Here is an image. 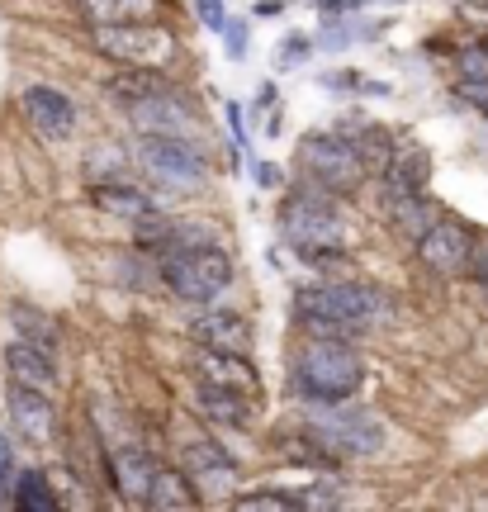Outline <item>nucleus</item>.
<instances>
[{"label": "nucleus", "instance_id": "f8f14e48", "mask_svg": "<svg viewBox=\"0 0 488 512\" xmlns=\"http://www.w3.org/2000/svg\"><path fill=\"white\" fill-rule=\"evenodd\" d=\"M5 413H10V427H15L24 441L34 446H48L57 437V408L48 399V389H29V384H15L5 389Z\"/></svg>", "mask_w": 488, "mask_h": 512}, {"label": "nucleus", "instance_id": "4be33fe9", "mask_svg": "<svg viewBox=\"0 0 488 512\" xmlns=\"http://www.w3.org/2000/svg\"><path fill=\"white\" fill-rule=\"evenodd\" d=\"M10 508L19 512H57L62 498L53 489V475L48 470H19L15 484H10Z\"/></svg>", "mask_w": 488, "mask_h": 512}, {"label": "nucleus", "instance_id": "e433bc0d", "mask_svg": "<svg viewBox=\"0 0 488 512\" xmlns=\"http://www.w3.org/2000/svg\"><path fill=\"white\" fill-rule=\"evenodd\" d=\"M479 275H484V285H488V252L479 256Z\"/></svg>", "mask_w": 488, "mask_h": 512}, {"label": "nucleus", "instance_id": "c756f323", "mask_svg": "<svg viewBox=\"0 0 488 512\" xmlns=\"http://www.w3.org/2000/svg\"><path fill=\"white\" fill-rule=\"evenodd\" d=\"M19 475V456H15V441L0 437V508L10 503V484Z\"/></svg>", "mask_w": 488, "mask_h": 512}, {"label": "nucleus", "instance_id": "f3484780", "mask_svg": "<svg viewBox=\"0 0 488 512\" xmlns=\"http://www.w3.org/2000/svg\"><path fill=\"white\" fill-rule=\"evenodd\" d=\"M380 176H384V190H427V181H432V152L422 143H413V138L394 143L380 166Z\"/></svg>", "mask_w": 488, "mask_h": 512}, {"label": "nucleus", "instance_id": "39448f33", "mask_svg": "<svg viewBox=\"0 0 488 512\" xmlns=\"http://www.w3.org/2000/svg\"><path fill=\"white\" fill-rule=\"evenodd\" d=\"M304 437L323 446L332 456H380L384 451V422L370 408H351V403H313L304 418Z\"/></svg>", "mask_w": 488, "mask_h": 512}, {"label": "nucleus", "instance_id": "6ab92c4d", "mask_svg": "<svg viewBox=\"0 0 488 512\" xmlns=\"http://www.w3.org/2000/svg\"><path fill=\"white\" fill-rule=\"evenodd\" d=\"M147 508L157 512H176V508H199V489L190 470H176V465H157V475H152V489L143 498Z\"/></svg>", "mask_w": 488, "mask_h": 512}, {"label": "nucleus", "instance_id": "f704fd0d", "mask_svg": "<svg viewBox=\"0 0 488 512\" xmlns=\"http://www.w3.org/2000/svg\"><path fill=\"white\" fill-rule=\"evenodd\" d=\"M455 91L465 95V100H474V105L484 110V119H488V76H465V81H460Z\"/></svg>", "mask_w": 488, "mask_h": 512}, {"label": "nucleus", "instance_id": "a878e982", "mask_svg": "<svg viewBox=\"0 0 488 512\" xmlns=\"http://www.w3.org/2000/svg\"><path fill=\"white\" fill-rule=\"evenodd\" d=\"M81 171H86V181H124L128 171V152L119 143H95L91 152H86V162H81Z\"/></svg>", "mask_w": 488, "mask_h": 512}, {"label": "nucleus", "instance_id": "7c9ffc66", "mask_svg": "<svg viewBox=\"0 0 488 512\" xmlns=\"http://www.w3.org/2000/svg\"><path fill=\"white\" fill-rule=\"evenodd\" d=\"M455 62L465 67V76H488V48L484 43H470V48H460Z\"/></svg>", "mask_w": 488, "mask_h": 512}, {"label": "nucleus", "instance_id": "f03ea898", "mask_svg": "<svg viewBox=\"0 0 488 512\" xmlns=\"http://www.w3.org/2000/svg\"><path fill=\"white\" fill-rule=\"evenodd\" d=\"M290 313L304 328V337H361V332L394 318L389 299L370 285H356V280L304 285V290H294Z\"/></svg>", "mask_w": 488, "mask_h": 512}, {"label": "nucleus", "instance_id": "473e14b6", "mask_svg": "<svg viewBox=\"0 0 488 512\" xmlns=\"http://www.w3.org/2000/svg\"><path fill=\"white\" fill-rule=\"evenodd\" d=\"M294 498H299V508H337L342 503L332 484H313V489H304V494H294Z\"/></svg>", "mask_w": 488, "mask_h": 512}, {"label": "nucleus", "instance_id": "b1692460", "mask_svg": "<svg viewBox=\"0 0 488 512\" xmlns=\"http://www.w3.org/2000/svg\"><path fill=\"white\" fill-rule=\"evenodd\" d=\"M171 86V76L166 72H152V67H124V72H114L105 81V95H114L119 105H133V100H143V95H157Z\"/></svg>", "mask_w": 488, "mask_h": 512}, {"label": "nucleus", "instance_id": "9b49d317", "mask_svg": "<svg viewBox=\"0 0 488 512\" xmlns=\"http://www.w3.org/2000/svg\"><path fill=\"white\" fill-rule=\"evenodd\" d=\"M124 114L133 119L138 133H190V128L199 124L195 100H190L185 91H176V86L133 100V105H124Z\"/></svg>", "mask_w": 488, "mask_h": 512}, {"label": "nucleus", "instance_id": "dca6fc26", "mask_svg": "<svg viewBox=\"0 0 488 512\" xmlns=\"http://www.w3.org/2000/svg\"><path fill=\"white\" fill-rule=\"evenodd\" d=\"M5 375L15 384H29V389H57V361L48 347H38V342H24L15 337L10 347H5Z\"/></svg>", "mask_w": 488, "mask_h": 512}, {"label": "nucleus", "instance_id": "393cba45", "mask_svg": "<svg viewBox=\"0 0 488 512\" xmlns=\"http://www.w3.org/2000/svg\"><path fill=\"white\" fill-rule=\"evenodd\" d=\"M185 470H190V479H233L237 475V460L228 456V451H218L214 441H195L190 451H185Z\"/></svg>", "mask_w": 488, "mask_h": 512}, {"label": "nucleus", "instance_id": "4468645a", "mask_svg": "<svg viewBox=\"0 0 488 512\" xmlns=\"http://www.w3.org/2000/svg\"><path fill=\"white\" fill-rule=\"evenodd\" d=\"M105 470H109V479H114V489H119L128 503H143L147 489H152V475H157V460H152L147 446H109Z\"/></svg>", "mask_w": 488, "mask_h": 512}, {"label": "nucleus", "instance_id": "4c0bfd02", "mask_svg": "<svg viewBox=\"0 0 488 512\" xmlns=\"http://www.w3.org/2000/svg\"><path fill=\"white\" fill-rule=\"evenodd\" d=\"M484 48H488V34H484Z\"/></svg>", "mask_w": 488, "mask_h": 512}, {"label": "nucleus", "instance_id": "0eeeda50", "mask_svg": "<svg viewBox=\"0 0 488 512\" xmlns=\"http://www.w3.org/2000/svg\"><path fill=\"white\" fill-rule=\"evenodd\" d=\"M138 166H143L162 190H181V195L204 190L209 176H214L204 147L190 143L185 133H143V143H138Z\"/></svg>", "mask_w": 488, "mask_h": 512}, {"label": "nucleus", "instance_id": "72a5a7b5", "mask_svg": "<svg viewBox=\"0 0 488 512\" xmlns=\"http://www.w3.org/2000/svg\"><path fill=\"white\" fill-rule=\"evenodd\" d=\"M223 43H228V57H247V19H228Z\"/></svg>", "mask_w": 488, "mask_h": 512}, {"label": "nucleus", "instance_id": "423d86ee", "mask_svg": "<svg viewBox=\"0 0 488 512\" xmlns=\"http://www.w3.org/2000/svg\"><path fill=\"white\" fill-rule=\"evenodd\" d=\"M95 48L124 67H152L166 72L181 57V38L166 29L162 19H124V24H91Z\"/></svg>", "mask_w": 488, "mask_h": 512}, {"label": "nucleus", "instance_id": "6e6552de", "mask_svg": "<svg viewBox=\"0 0 488 512\" xmlns=\"http://www.w3.org/2000/svg\"><path fill=\"white\" fill-rule=\"evenodd\" d=\"M299 166H304L308 181L332 190V195H351L370 181V166H365L351 133H308L299 143Z\"/></svg>", "mask_w": 488, "mask_h": 512}, {"label": "nucleus", "instance_id": "f257e3e1", "mask_svg": "<svg viewBox=\"0 0 488 512\" xmlns=\"http://www.w3.org/2000/svg\"><path fill=\"white\" fill-rule=\"evenodd\" d=\"M157 275L171 299L181 304H214L218 294L233 285V252L199 223L176 219L171 223V238L157 247Z\"/></svg>", "mask_w": 488, "mask_h": 512}, {"label": "nucleus", "instance_id": "2eb2a0df", "mask_svg": "<svg viewBox=\"0 0 488 512\" xmlns=\"http://www.w3.org/2000/svg\"><path fill=\"white\" fill-rule=\"evenodd\" d=\"M190 337H195L199 347H214V351H247L256 328L233 309H209L190 323Z\"/></svg>", "mask_w": 488, "mask_h": 512}, {"label": "nucleus", "instance_id": "9d476101", "mask_svg": "<svg viewBox=\"0 0 488 512\" xmlns=\"http://www.w3.org/2000/svg\"><path fill=\"white\" fill-rule=\"evenodd\" d=\"M19 110H24L29 128H34L43 143H67V138L76 133V100L67 91L48 86V81L24 86V95H19Z\"/></svg>", "mask_w": 488, "mask_h": 512}, {"label": "nucleus", "instance_id": "aec40b11", "mask_svg": "<svg viewBox=\"0 0 488 512\" xmlns=\"http://www.w3.org/2000/svg\"><path fill=\"white\" fill-rule=\"evenodd\" d=\"M199 370H204V380H214V384H233V389H252V394L261 389L252 361H247V351L199 347Z\"/></svg>", "mask_w": 488, "mask_h": 512}, {"label": "nucleus", "instance_id": "ddd939ff", "mask_svg": "<svg viewBox=\"0 0 488 512\" xmlns=\"http://www.w3.org/2000/svg\"><path fill=\"white\" fill-rule=\"evenodd\" d=\"M195 403H199V413L214 422V427H223V432H247V427L256 422L252 389H233V384L199 380Z\"/></svg>", "mask_w": 488, "mask_h": 512}, {"label": "nucleus", "instance_id": "2f4dec72", "mask_svg": "<svg viewBox=\"0 0 488 512\" xmlns=\"http://www.w3.org/2000/svg\"><path fill=\"white\" fill-rule=\"evenodd\" d=\"M195 15L204 29H214V34H223V24H228V10H223V0H195Z\"/></svg>", "mask_w": 488, "mask_h": 512}, {"label": "nucleus", "instance_id": "c9c22d12", "mask_svg": "<svg viewBox=\"0 0 488 512\" xmlns=\"http://www.w3.org/2000/svg\"><path fill=\"white\" fill-rule=\"evenodd\" d=\"M280 176H285V171H280L275 162H252V181L261 185V190H275V185H280Z\"/></svg>", "mask_w": 488, "mask_h": 512}, {"label": "nucleus", "instance_id": "c85d7f7f", "mask_svg": "<svg viewBox=\"0 0 488 512\" xmlns=\"http://www.w3.org/2000/svg\"><path fill=\"white\" fill-rule=\"evenodd\" d=\"M308 53H313V38H304V34L280 38V48H275V67H280V72H290V67L308 62Z\"/></svg>", "mask_w": 488, "mask_h": 512}, {"label": "nucleus", "instance_id": "1a4fd4ad", "mask_svg": "<svg viewBox=\"0 0 488 512\" xmlns=\"http://www.w3.org/2000/svg\"><path fill=\"white\" fill-rule=\"evenodd\" d=\"M413 242H417V261L432 275H465L479 261V238L460 219H432Z\"/></svg>", "mask_w": 488, "mask_h": 512}, {"label": "nucleus", "instance_id": "5701e85b", "mask_svg": "<svg viewBox=\"0 0 488 512\" xmlns=\"http://www.w3.org/2000/svg\"><path fill=\"white\" fill-rule=\"evenodd\" d=\"M86 24H124V19H157L162 0H72Z\"/></svg>", "mask_w": 488, "mask_h": 512}, {"label": "nucleus", "instance_id": "bb28decb", "mask_svg": "<svg viewBox=\"0 0 488 512\" xmlns=\"http://www.w3.org/2000/svg\"><path fill=\"white\" fill-rule=\"evenodd\" d=\"M10 323H15V332L24 342H38V347H48V351L57 347V323L48 313L29 309V304H15V309H10Z\"/></svg>", "mask_w": 488, "mask_h": 512}, {"label": "nucleus", "instance_id": "cd10ccee", "mask_svg": "<svg viewBox=\"0 0 488 512\" xmlns=\"http://www.w3.org/2000/svg\"><path fill=\"white\" fill-rule=\"evenodd\" d=\"M233 508L237 512H290V508H299V498L280 494V489H256V494H237Z\"/></svg>", "mask_w": 488, "mask_h": 512}, {"label": "nucleus", "instance_id": "7ed1b4c3", "mask_svg": "<svg viewBox=\"0 0 488 512\" xmlns=\"http://www.w3.org/2000/svg\"><path fill=\"white\" fill-rule=\"evenodd\" d=\"M280 233L294 247V256L308 266H332L346 256V219L332 200V190H323V185H299L285 195Z\"/></svg>", "mask_w": 488, "mask_h": 512}, {"label": "nucleus", "instance_id": "a211bd4d", "mask_svg": "<svg viewBox=\"0 0 488 512\" xmlns=\"http://www.w3.org/2000/svg\"><path fill=\"white\" fill-rule=\"evenodd\" d=\"M91 204L100 209V214L124 219V223H138V219H147V214H157V200L133 181H95L91 185Z\"/></svg>", "mask_w": 488, "mask_h": 512}, {"label": "nucleus", "instance_id": "20e7f679", "mask_svg": "<svg viewBox=\"0 0 488 512\" xmlns=\"http://www.w3.org/2000/svg\"><path fill=\"white\" fill-rule=\"evenodd\" d=\"M365 384V361L351 337H304L290 356V389L304 403H342Z\"/></svg>", "mask_w": 488, "mask_h": 512}, {"label": "nucleus", "instance_id": "412c9836", "mask_svg": "<svg viewBox=\"0 0 488 512\" xmlns=\"http://www.w3.org/2000/svg\"><path fill=\"white\" fill-rule=\"evenodd\" d=\"M384 214H389V223H394L398 233H408V238H417L432 219H441L436 204L427 200L422 190H384Z\"/></svg>", "mask_w": 488, "mask_h": 512}]
</instances>
